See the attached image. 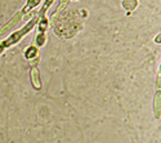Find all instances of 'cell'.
I'll return each mask as SVG.
<instances>
[{
  "label": "cell",
  "instance_id": "cell-1",
  "mask_svg": "<svg viewBox=\"0 0 161 143\" xmlns=\"http://www.w3.org/2000/svg\"><path fill=\"white\" fill-rule=\"evenodd\" d=\"M79 12L70 9V10H62L57 13L54 21H53V29L54 34H57L62 39H70L75 36L79 30L81 29V18L77 17Z\"/></svg>",
  "mask_w": 161,
  "mask_h": 143
},
{
  "label": "cell",
  "instance_id": "cell-2",
  "mask_svg": "<svg viewBox=\"0 0 161 143\" xmlns=\"http://www.w3.org/2000/svg\"><path fill=\"white\" fill-rule=\"evenodd\" d=\"M36 19H37V17H35V18H32V19H30L27 23H26L22 29H19L18 31H14V32H12L5 40H3V41H0V45H2L4 49H7V48H9V47H12V45H14V44H17V43H19V40L23 37V36H26L27 35L35 26H36Z\"/></svg>",
  "mask_w": 161,
  "mask_h": 143
},
{
  "label": "cell",
  "instance_id": "cell-3",
  "mask_svg": "<svg viewBox=\"0 0 161 143\" xmlns=\"http://www.w3.org/2000/svg\"><path fill=\"white\" fill-rule=\"evenodd\" d=\"M22 17H23L22 13H21V12H17L16 14L13 16V17H12V18L3 26L2 29H0V35H4V34H7V32H9L13 27H14L16 25L19 23V21H22Z\"/></svg>",
  "mask_w": 161,
  "mask_h": 143
},
{
  "label": "cell",
  "instance_id": "cell-4",
  "mask_svg": "<svg viewBox=\"0 0 161 143\" xmlns=\"http://www.w3.org/2000/svg\"><path fill=\"white\" fill-rule=\"evenodd\" d=\"M30 79H31L32 88H34L35 90H40V89L43 88V84H42V77H40V71H39L37 66L31 67V70H30Z\"/></svg>",
  "mask_w": 161,
  "mask_h": 143
},
{
  "label": "cell",
  "instance_id": "cell-5",
  "mask_svg": "<svg viewBox=\"0 0 161 143\" xmlns=\"http://www.w3.org/2000/svg\"><path fill=\"white\" fill-rule=\"evenodd\" d=\"M36 27H37V32L42 34H47V30L49 27V21L45 16H37L36 19Z\"/></svg>",
  "mask_w": 161,
  "mask_h": 143
},
{
  "label": "cell",
  "instance_id": "cell-6",
  "mask_svg": "<svg viewBox=\"0 0 161 143\" xmlns=\"http://www.w3.org/2000/svg\"><path fill=\"white\" fill-rule=\"evenodd\" d=\"M23 56H25V58L27 59V61H32V59L37 58V57H39V48L35 47L34 44H32V45H29L27 48L25 49Z\"/></svg>",
  "mask_w": 161,
  "mask_h": 143
},
{
  "label": "cell",
  "instance_id": "cell-7",
  "mask_svg": "<svg viewBox=\"0 0 161 143\" xmlns=\"http://www.w3.org/2000/svg\"><path fill=\"white\" fill-rule=\"evenodd\" d=\"M153 113H155V118L160 119V113H161V93L156 92L155 98H153Z\"/></svg>",
  "mask_w": 161,
  "mask_h": 143
},
{
  "label": "cell",
  "instance_id": "cell-8",
  "mask_svg": "<svg viewBox=\"0 0 161 143\" xmlns=\"http://www.w3.org/2000/svg\"><path fill=\"white\" fill-rule=\"evenodd\" d=\"M40 3H42V0H27V3H26V5L22 8L21 13H22V14H26V13H29L31 9L37 7Z\"/></svg>",
  "mask_w": 161,
  "mask_h": 143
},
{
  "label": "cell",
  "instance_id": "cell-9",
  "mask_svg": "<svg viewBox=\"0 0 161 143\" xmlns=\"http://www.w3.org/2000/svg\"><path fill=\"white\" fill-rule=\"evenodd\" d=\"M34 43H35L34 45H35V47H37V48L45 45V43H47V34L37 32V35L34 37Z\"/></svg>",
  "mask_w": 161,
  "mask_h": 143
},
{
  "label": "cell",
  "instance_id": "cell-10",
  "mask_svg": "<svg viewBox=\"0 0 161 143\" xmlns=\"http://www.w3.org/2000/svg\"><path fill=\"white\" fill-rule=\"evenodd\" d=\"M121 5H123V8L125 10L131 12V10H134L138 7V0H123Z\"/></svg>",
  "mask_w": 161,
  "mask_h": 143
},
{
  "label": "cell",
  "instance_id": "cell-11",
  "mask_svg": "<svg viewBox=\"0 0 161 143\" xmlns=\"http://www.w3.org/2000/svg\"><path fill=\"white\" fill-rule=\"evenodd\" d=\"M53 3H54V0H45V3H44V5L42 7V9H40V12H39V14H37V16H45L47 10L52 7Z\"/></svg>",
  "mask_w": 161,
  "mask_h": 143
},
{
  "label": "cell",
  "instance_id": "cell-12",
  "mask_svg": "<svg viewBox=\"0 0 161 143\" xmlns=\"http://www.w3.org/2000/svg\"><path fill=\"white\" fill-rule=\"evenodd\" d=\"M39 61H40V58H39V57H37V58H35V59H32V61H30V66H31V67H35V66H37Z\"/></svg>",
  "mask_w": 161,
  "mask_h": 143
},
{
  "label": "cell",
  "instance_id": "cell-13",
  "mask_svg": "<svg viewBox=\"0 0 161 143\" xmlns=\"http://www.w3.org/2000/svg\"><path fill=\"white\" fill-rule=\"evenodd\" d=\"M160 40H161V34L158 32V35H157V36L155 37V43H156V44H160V43H161Z\"/></svg>",
  "mask_w": 161,
  "mask_h": 143
},
{
  "label": "cell",
  "instance_id": "cell-14",
  "mask_svg": "<svg viewBox=\"0 0 161 143\" xmlns=\"http://www.w3.org/2000/svg\"><path fill=\"white\" fill-rule=\"evenodd\" d=\"M4 50H5V49H4V48H3L2 45H0V54H2V53H3V52H4Z\"/></svg>",
  "mask_w": 161,
  "mask_h": 143
},
{
  "label": "cell",
  "instance_id": "cell-15",
  "mask_svg": "<svg viewBox=\"0 0 161 143\" xmlns=\"http://www.w3.org/2000/svg\"><path fill=\"white\" fill-rule=\"evenodd\" d=\"M74 2H77V0H74Z\"/></svg>",
  "mask_w": 161,
  "mask_h": 143
}]
</instances>
